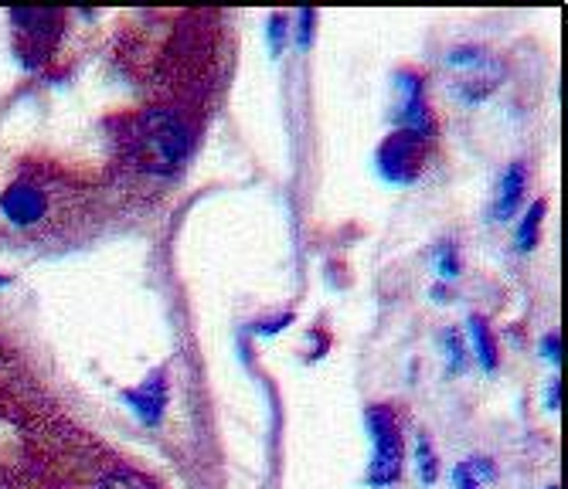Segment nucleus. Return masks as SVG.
Listing matches in <instances>:
<instances>
[{
    "label": "nucleus",
    "mask_w": 568,
    "mask_h": 489,
    "mask_svg": "<svg viewBox=\"0 0 568 489\" xmlns=\"http://www.w3.org/2000/svg\"><path fill=\"white\" fill-rule=\"evenodd\" d=\"M187 153V130L168 109H150L136 123V156L153 174H174Z\"/></svg>",
    "instance_id": "f257e3e1"
},
{
    "label": "nucleus",
    "mask_w": 568,
    "mask_h": 489,
    "mask_svg": "<svg viewBox=\"0 0 568 489\" xmlns=\"http://www.w3.org/2000/svg\"><path fill=\"white\" fill-rule=\"evenodd\" d=\"M368 428L375 435V459H372L368 482L372 486H388L402 472V435H398V425H395V418L385 408H368Z\"/></svg>",
    "instance_id": "f03ea898"
},
{
    "label": "nucleus",
    "mask_w": 568,
    "mask_h": 489,
    "mask_svg": "<svg viewBox=\"0 0 568 489\" xmlns=\"http://www.w3.org/2000/svg\"><path fill=\"white\" fill-rule=\"evenodd\" d=\"M378 163H382V174L388 181H412L419 167V140L408 136V133H395L382 153H378Z\"/></svg>",
    "instance_id": "7ed1b4c3"
},
{
    "label": "nucleus",
    "mask_w": 568,
    "mask_h": 489,
    "mask_svg": "<svg viewBox=\"0 0 568 489\" xmlns=\"http://www.w3.org/2000/svg\"><path fill=\"white\" fill-rule=\"evenodd\" d=\"M402 85H405V102H402V113H398V126H402V133L416 136L423 143L433 133L429 105L423 102V82L416 75H402Z\"/></svg>",
    "instance_id": "20e7f679"
},
{
    "label": "nucleus",
    "mask_w": 568,
    "mask_h": 489,
    "mask_svg": "<svg viewBox=\"0 0 568 489\" xmlns=\"http://www.w3.org/2000/svg\"><path fill=\"white\" fill-rule=\"evenodd\" d=\"M0 211H4L14 225H34L44 214V197L28 184H14L4 191V197H0Z\"/></svg>",
    "instance_id": "39448f33"
},
{
    "label": "nucleus",
    "mask_w": 568,
    "mask_h": 489,
    "mask_svg": "<svg viewBox=\"0 0 568 489\" xmlns=\"http://www.w3.org/2000/svg\"><path fill=\"white\" fill-rule=\"evenodd\" d=\"M123 401H126V405H133V411H136L146 425H158V421H161V415H164V401H168L161 377H150L140 391H126V395H123Z\"/></svg>",
    "instance_id": "423d86ee"
},
{
    "label": "nucleus",
    "mask_w": 568,
    "mask_h": 489,
    "mask_svg": "<svg viewBox=\"0 0 568 489\" xmlns=\"http://www.w3.org/2000/svg\"><path fill=\"white\" fill-rule=\"evenodd\" d=\"M453 69H474V72H480L484 65H487V59H484V51H449V59H446ZM470 92H467V102H477V99H484L494 85H497V79L494 75H480V82H477V75L470 79Z\"/></svg>",
    "instance_id": "0eeeda50"
},
{
    "label": "nucleus",
    "mask_w": 568,
    "mask_h": 489,
    "mask_svg": "<svg viewBox=\"0 0 568 489\" xmlns=\"http://www.w3.org/2000/svg\"><path fill=\"white\" fill-rule=\"evenodd\" d=\"M521 194H525V167H521V163H514V167L500 181V197H497V217H500V222L514 214Z\"/></svg>",
    "instance_id": "6e6552de"
},
{
    "label": "nucleus",
    "mask_w": 568,
    "mask_h": 489,
    "mask_svg": "<svg viewBox=\"0 0 568 489\" xmlns=\"http://www.w3.org/2000/svg\"><path fill=\"white\" fill-rule=\"evenodd\" d=\"M470 334H474V347H477V357H480V364L487 367V370H494L497 367V344H494V337H490V326L484 323V319H470Z\"/></svg>",
    "instance_id": "1a4fd4ad"
},
{
    "label": "nucleus",
    "mask_w": 568,
    "mask_h": 489,
    "mask_svg": "<svg viewBox=\"0 0 568 489\" xmlns=\"http://www.w3.org/2000/svg\"><path fill=\"white\" fill-rule=\"evenodd\" d=\"M541 217H545V201H535L525 214V222L518 228V248L521 252H531L535 242H538V228H541Z\"/></svg>",
    "instance_id": "9d476101"
},
{
    "label": "nucleus",
    "mask_w": 568,
    "mask_h": 489,
    "mask_svg": "<svg viewBox=\"0 0 568 489\" xmlns=\"http://www.w3.org/2000/svg\"><path fill=\"white\" fill-rule=\"evenodd\" d=\"M416 466H419V476L426 482H436V452H433V442L426 439V435H419V442H416Z\"/></svg>",
    "instance_id": "9b49d317"
},
{
    "label": "nucleus",
    "mask_w": 568,
    "mask_h": 489,
    "mask_svg": "<svg viewBox=\"0 0 568 489\" xmlns=\"http://www.w3.org/2000/svg\"><path fill=\"white\" fill-rule=\"evenodd\" d=\"M99 489H153V486L136 472H110L99 482Z\"/></svg>",
    "instance_id": "f8f14e48"
},
{
    "label": "nucleus",
    "mask_w": 568,
    "mask_h": 489,
    "mask_svg": "<svg viewBox=\"0 0 568 489\" xmlns=\"http://www.w3.org/2000/svg\"><path fill=\"white\" fill-rule=\"evenodd\" d=\"M436 262H439V276H443V279H453V276H459V262H456V252H453L449 245H446V248H439Z\"/></svg>",
    "instance_id": "ddd939ff"
},
{
    "label": "nucleus",
    "mask_w": 568,
    "mask_h": 489,
    "mask_svg": "<svg viewBox=\"0 0 568 489\" xmlns=\"http://www.w3.org/2000/svg\"><path fill=\"white\" fill-rule=\"evenodd\" d=\"M453 479H456V489H477V479H474V472L467 466H456Z\"/></svg>",
    "instance_id": "4468645a"
},
{
    "label": "nucleus",
    "mask_w": 568,
    "mask_h": 489,
    "mask_svg": "<svg viewBox=\"0 0 568 489\" xmlns=\"http://www.w3.org/2000/svg\"><path fill=\"white\" fill-rule=\"evenodd\" d=\"M446 350H449V360H453V367L459 370V367H463V347H459V340H456L453 334H446Z\"/></svg>",
    "instance_id": "2eb2a0df"
},
{
    "label": "nucleus",
    "mask_w": 568,
    "mask_h": 489,
    "mask_svg": "<svg viewBox=\"0 0 568 489\" xmlns=\"http://www.w3.org/2000/svg\"><path fill=\"white\" fill-rule=\"evenodd\" d=\"M310 24H314V11H300V44H310Z\"/></svg>",
    "instance_id": "dca6fc26"
},
{
    "label": "nucleus",
    "mask_w": 568,
    "mask_h": 489,
    "mask_svg": "<svg viewBox=\"0 0 568 489\" xmlns=\"http://www.w3.org/2000/svg\"><path fill=\"white\" fill-rule=\"evenodd\" d=\"M270 38H273V51H280V38H283V21L280 18L270 21Z\"/></svg>",
    "instance_id": "f3484780"
},
{
    "label": "nucleus",
    "mask_w": 568,
    "mask_h": 489,
    "mask_svg": "<svg viewBox=\"0 0 568 489\" xmlns=\"http://www.w3.org/2000/svg\"><path fill=\"white\" fill-rule=\"evenodd\" d=\"M545 354L551 357V360H561V347H558V337H545Z\"/></svg>",
    "instance_id": "a211bd4d"
},
{
    "label": "nucleus",
    "mask_w": 568,
    "mask_h": 489,
    "mask_svg": "<svg viewBox=\"0 0 568 489\" xmlns=\"http://www.w3.org/2000/svg\"><path fill=\"white\" fill-rule=\"evenodd\" d=\"M0 286H8V279H0Z\"/></svg>",
    "instance_id": "6ab92c4d"
}]
</instances>
